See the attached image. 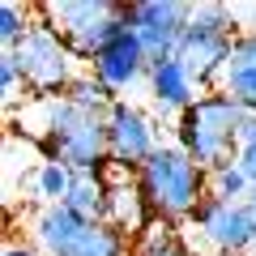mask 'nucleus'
<instances>
[{"label": "nucleus", "mask_w": 256, "mask_h": 256, "mask_svg": "<svg viewBox=\"0 0 256 256\" xmlns=\"http://www.w3.org/2000/svg\"><path fill=\"white\" fill-rule=\"evenodd\" d=\"M30 188H34V201L38 205H64V196H68V188H73V171L64 162H38L34 175H30Z\"/></svg>", "instance_id": "obj_16"}, {"label": "nucleus", "mask_w": 256, "mask_h": 256, "mask_svg": "<svg viewBox=\"0 0 256 256\" xmlns=\"http://www.w3.org/2000/svg\"><path fill=\"white\" fill-rule=\"evenodd\" d=\"M192 235L184 239L188 252L205 256H248L256 252V210L248 201H218L205 196L188 222Z\"/></svg>", "instance_id": "obj_7"}, {"label": "nucleus", "mask_w": 256, "mask_h": 256, "mask_svg": "<svg viewBox=\"0 0 256 256\" xmlns=\"http://www.w3.org/2000/svg\"><path fill=\"white\" fill-rule=\"evenodd\" d=\"M218 90L244 111H256V30H239L235 47L226 56V68L218 77Z\"/></svg>", "instance_id": "obj_13"}, {"label": "nucleus", "mask_w": 256, "mask_h": 256, "mask_svg": "<svg viewBox=\"0 0 256 256\" xmlns=\"http://www.w3.org/2000/svg\"><path fill=\"white\" fill-rule=\"evenodd\" d=\"M0 256H43V252H38L34 244H22V239H13V244H4V252H0Z\"/></svg>", "instance_id": "obj_24"}, {"label": "nucleus", "mask_w": 256, "mask_h": 256, "mask_svg": "<svg viewBox=\"0 0 256 256\" xmlns=\"http://www.w3.org/2000/svg\"><path fill=\"white\" fill-rule=\"evenodd\" d=\"M30 244L43 256H128V235L111 222H82L64 205H38L30 214Z\"/></svg>", "instance_id": "obj_5"}, {"label": "nucleus", "mask_w": 256, "mask_h": 256, "mask_svg": "<svg viewBox=\"0 0 256 256\" xmlns=\"http://www.w3.org/2000/svg\"><path fill=\"white\" fill-rule=\"evenodd\" d=\"M150 64H154V60H150L146 47L137 43V34L124 30L116 43H107V47L90 60V73L98 77L116 98H124V90H132L137 82H146V77H150Z\"/></svg>", "instance_id": "obj_11"}, {"label": "nucleus", "mask_w": 256, "mask_h": 256, "mask_svg": "<svg viewBox=\"0 0 256 256\" xmlns=\"http://www.w3.org/2000/svg\"><path fill=\"white\" fill-rule=\"evenodd\" d=\"M239 120H244V107L239 102H230L222 90H205L201 98L175 120V146L188 150L205 171H214L222 162H235V154H239V141H235Z\"/></svg>", "instance_id": "obj_4"}, {"label": "nucleus", "mask_w": 256, "mask_h": 256, "mask_svg": "<svg viewBox=\"0 0 256 256\" xmlns=\"http://www.w3.org/2000/svg\"><path fill=\"white\" fill-rule=\"evenodd\" d=\"M34 18H38L34 4H22V0H4V4H0V43H4V52H13V47L38 26Z\"/></svg>", "instance_id": "obj_18"}, {"label": "nucleus", "mask_w": 256, "mask_h": 256, "mask_svg": "<svg viewBox=\"0 0 256 256\" xmlns=\"http://www.w3.org/2000/svg\"><path fill=\"white\" fill-rule=\"evenodd\" d=\"M248 205H252V210H256V188H252V196H248Z\"/></svg>", "instance_id": "obj_25"}, {"label": "nucleus", "mask_w": 256, "mask_h": 256, "mask_svg": "<svg viewBox=\"0 0 256 256\" xmlns=\"http://www.w3.org/2000/svg\"><path fill=\"white\" fill-rule=\"evenodd\" d=\"M34 9H38V22L52 26L73 47L86 68L102 47L116 43L128 30V4H120V0H43Z\"/></svg>", "instance_id": "obj_3"}, {"label": "nucleus", "mask_w": 256, "mask_h": 256, "mask_svg": "<svg viewBox=\"0 0 256 256\" xmlns=\"http://www.w3.org/2000/svg\"><path fill=\"white\" fill-rule=\"evenodd\" d=\"M252 256H256V252H252Z\"/></svg>", "instance_id": "obj_26"}, {"label": "nucleus", "mask_w": 256, "mask_h": 256, "mask_svg": "<svg viewBox=\"0 0 256 256\" xmlns=\"http://www.w3.org/2000/svg\"><path fill=\"white\" fill-rule=\"evenodd\" d=\"M13 124L30 132V141L47 162H64L68 171H107L111 166L107 120L86 116L64 94H30Z\"/></svg>", "instance_id": "obj_1"}, {"label": "nucleus", "mask_w": 256, "mask_h": 256, "mask_svg": "<svg viewBox=\"0 0 256 256\" xmlns=\"http://www.w3.org/2000/svg\"><path fill=\"white\" fill-rule=\"evenodd\" d=\"M158 141V124L150 111H141L137 102L116 98V107L107 111V150H111V166L116 171H141L154 158Z\"/></svg>", "instance_id": "obj_9"}, {"label": "nucleus", "mask_w": 256, "mask_h": 256, "mask_svg": "<svg viewBox=\"0 0 256 256\" xmlns=\"http://www.w3.org/2000/svg\"><path fill=\"white\" fill-rule=\"evenodd\" d=\"M107 196H111V180L102 171H73L64 210L77 214L82 222H107Z\"/></svg>", "instance_id": "obj_15"}, {"label": "nucleus", "mask_w": 256, "mask_h": 256, "mask_svg": "<svg viewBox=\"0 0 256 256\" xmlns=\"http://www.w3.org/2000/svg\"><path fill=\"white\" fill-rule=\"evenodd\" d=\"M235 9L226 4H192V18L184 26L175 60L188 64V73L201 82V90H218V77L226 68V56L235 47Z\"/></svg>", "instance_id": "obj_6"}, {"label": "nucleus", "mask_w": 256, "mask_h": 256, "mask_svg": "<svg viewBox=\"0 0 256 256\" xmlns=\"http://www.w3.org/2000/svg\"><path fill=\"white\" fill-rule=\"evenodd\" d=\"M239 150L244 146H256V111H244V120H239V132H235Z\"/></svg>", "instance_id": "obj_22"}, {"label": "nucleus", "mask_w": 256, "mask_h": 256, "mask_svg": "<svg viewBox=\"0 0 256 256\" xmlns=\"http://www.w3.org/2000/svg\"><path fill=\"white\" fill-rule=\"evenodd\" d=\"M146 86H150V102H154V111H158V116H175V120L205 94L201 82L188 73V64L175 60V56H171V60H154V64H150Z\"/></svg>", "instance_id": "obj_12"}, {"label": "nucleus", "mask_w": 256, "mask_h": 256, "mask_svg": "<svg viewBox=\"0 0 256 256\" xmlns=\"http://www.w3.org/2000/svg\"><path fill=\"white\" fill-rule=\"evenodd\" d=\"M0 90H4V107H18L22 98H30V86H26V77H22V64H18V56L13 52H0Z\"/></svg>", "instance_id": "obj_21"}, {"label": "nucleus", "mask_w": 256, "mask_h": 256, "mask_svg": "<svg viewBox=\"0 0 256 256\" xmlns=\"http://www.w3.org/2000/svg\"><path fill=\"white\" fill-rule=\"evenodd\" d=\"M128 256H192V252H188V244H184L180 230H171L166 222H154V230L141 235Z\"/></svg>", "instance_id": "obj_19"}, {"label": "nucleus", "mask_w": 256, "mask_h": 256, "mask_svg": "<svg viewBox=\"0 0 256 256\" xmlns=\"http://www.w3.org/2000/svg\"><path fill=\"white\" fill-rule=\"evenodd\" d=\"M13 56H18V64H22V77H26L30 94H64L86 73L82 60H77V52L64 43L52 26H43V22L13 47Z\"/></svg>", "instance_id": "obj_8"}, {"label": "nucleus", "mask_w": 256, "mask_h": 256, "mask_svg": "<svg viewBox=\"0 0 256 256\" xmlns=\"http://www.w3.org/2000/svg\"><path fill=\"white\" fill-rule=\"evenodd\" d=\"M188 18L192 4H184V0H132L128 4V30L137 34L150 60H171L180 52Z\"/></svg>", "instance_id": "obj_10"}, {"label": "nucleus", "mask_w": 256, "mask_h": 256, "mask_svg": "<svg viewBox=\"0 0 256 256\" xmlns=\"http://www.w3.org/2000/svg\"><path fill=\"white\" fill-rule=\"evenodd\" d=\"M107 222L120 230V235H150L154 230V214H150V201L141 192L137 180H111V196H107Z\"/></svg>", "instance_id": "obj_14"}, {"label": "nucleus", "mask_w": 256, "mask_h": 256, "mask_svg": "<svg viewBox=\"0 0 256 256\" xmlns=\"http://www.w3.org/2000/svg\"><path fill=\"white\" fill-rule=\"evenodd\" d=\"M64 98L73 102V107H82L86 116H102V120H107V111L116 107V94H111L107 86H102L98 77L90 73V68H86V73L77 77V82L68 86V90H64Z\"/></svg>", "instance_id": "obj_17"}, {"label": "nucleus", "mask_w": 256, "mask_h": 256, "mask_svg": "<svg viewBox=\"0 0 256 256\" xmlns=\"http://www.w3.org/2000/svg\"><path fill=\"white\" fill-rule=\"evenodd\" d=\"M137 184L150 201V214L166 226H188L192 214L210 196V171L175 141L154 150V158L137 171Z\"/></svg>", "instance_id": "obj_2"}, {"label": "nucleus", "mask_w": 256, "mask_h": 256, "mask_svg": "<svg viewBox=\"0 0 256 256\" xmlns=\"http://www.w3.org/2000/svg\"><path fill=\"white\" fill-rule=\"evenodd\" d=\"M210 196H218V201H248L252 196V180L239 171V162H222L210 171Z\"/></svg>", "instance_id": "obj_20"}, {"label": "nucleus", "mask_w": 256, "mask_h": 256, "mask_svg": "<svg viewBox=\"0 0 256 256\" xmlns=\"http://www.w3.org/2000/svg\"><path fill=\"white\" fill-rule=\"evenodd\" d=\"M235 162H239V171H244L248 180H252V188H256V146H244L235 154Z\"/></svg>", "instance_id": "obj_23"}]
</instances>
